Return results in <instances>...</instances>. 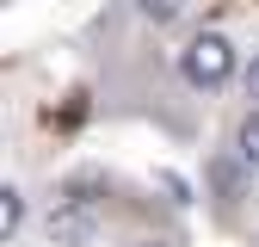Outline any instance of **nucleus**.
<instances>
[{"instance_id":"1a4fd4ad","label":"nucleus","mask_w":259,"mask_h":247,"mask_svg":"<svg viewBox=\"0 0 259 247\" xmlns=\"http://www.w3.org/2000/svg\"><path fill=\"white\" fill-rule=\"evenodd\" d=\"M130 247H179V241H167V235H142V241H130Z\"/></svg>"},{"instance_id":"6e6552de","label":"nucleus","mask_w":259,"mask_h":247,"mask_svg":"<svg viewBox=\"0 0 259 247\" xmlns=\"http://www.w3.org/2000/svg\"><path fill=\"white\" fill-rule=\"evenodd\" d=\"M241 87H247V99L259 105V50H253V62H247V74H241Z\"/></svg>"},{"instance_id":"0eeeda50","label":"nucleus","mask_w":259,"mask_h":247,"mask_svg":"<svg viewBox=\"0 0 259 247\" xmlns=\"http://www.w3.org/2000/svg\"><path fill=\"white\" fill-rule=\"evenodd\" d=\"M154 179H160V192H167V198H173V204H191V185H185V179H179V173H167V167H160V173H154Z\"/></svg>"},{"instance_id":"20e7f679","label":"nucleus","mask_w":259,"mask_h":247,"mask_svg":"<svg viewBox=\"0 0 259 247\" xmlns=\"http://www.w3.org/2000/svg\"><path fill=\"white\" fill-rule=\"evenodd\" d=\"M136 13H142L154 31H167V25H179V19L191 13V0H136Z\"/></svg>"},{"instance_id":"f257e3e1","label":"nucleus","mask_w":259,"mask_h":247,"mask_svg":"<svg viewBox=\"0 0 259 247\" xmlns=\"http://www.w3.org/2000/svg\"><path fill=\"white\" fill-rule=\"evenodd\" d=\"M179 74H185V87H198V93H222L235 80V44H229V31H198V37L179 50Z\"/></svg>"},{"instance_id":"7ed1b4c3","label":"nucleus","mask_w":259,"mask_h":247,"mask_svg":"<svg viewBox=\"0 0 259 247\" xmlns=\"http://www.w3.org/2000/svg\"><path fill=\"white\" fill-rule=\"evenodd\" d=\"M247 161L241 154H210V167H204V179H210V192H216V204L222 210H235L241 198H247Z\"/></svg>"},{"instance_id":"39448f33","label":"nucleus","mask_w":259,"mask_h":247,"mask_svg":"<svg viewBox=\"0 0 259 247\" xmlns=\"http://www.w3.org/2000/svg\"><path fill=\"white\" fill-rule=\"evenodd\" d=\"M19 229H25V192L7 185V192H0V241H13Z\"/></svg>"},{"instance_id":"f03ea898","label":"nucleus","mask_w":259,"mask_h":247,"mask_svg":"<svg viewBox=\"0 0 259 247\" xmlns=\"http://www.w3.org/2000/svg\"><path fill=\"white\" fill-rule=\"evenodd\" d=\"M105 235V210L93 198H62L50 216H44V241L50 247H93Z\"/></svg>"},{"instance_id":"423d86ee","label":"nucleus","mask_w":259,"mask_h":247,"mask_svg":"<svg viewBox=\"0 0 259 247\" xmlns=\"http://www.w3.org/2000/svg\"><path fill=\"white\" fill-rule=\"evenodd\" d=\"M235 154H241V161H247V167L259 173V105H253V111L241 117V130H235Z\"/></svg>"}]
</instances>
